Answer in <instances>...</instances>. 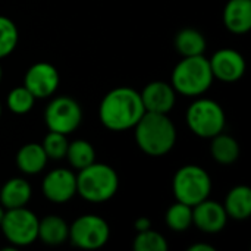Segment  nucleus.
I'll return each mask as SVG.
<instances>
[{
    "label": "nucleus",
    "instance_id": "nucleus-1",
    "mask_svg": "<svg viewBox=\"0 0 251 251\" xmlns=\"http://www.w3.org/2000/svg\"><path fill=\"white\" fill-rule=\"evenodd\" d=\"M146 109L138 91L129 87L110 90L101 100L99 116L110 131H126L137 125Z\"/></svg>",
    "mask_w": 251,
    "mask_h": 251
},
{
    "label": "nucleus",
    "instance_id": "nucleus-2",
    "mask_svg": "<svg viewBox=\"0 0 251 251\" xmlns=\"http://www.w3.org/2000/svg\"><path fill=\"white\" fill-rule=\"evenodd\" d=\"M134 128L138 147L149 156H163L175 146L176 129L165 113L144 112Z\"/></svg>",
    "mask_w": 251,
    "mask_h": 251
},
{
    "label": "nucleus",
    "instance_id": "nucleus-3",
    "mask_svg": "<svg viewBox=\"0 0 251 251\" xmlns=\"http://www.w3.org/2000/svg\"><path fill=\"white\" fill-rule=\"evenodd\" d=\"M119 188L115 169L106 163H91L76 175V194L91 203L110 200Z\"/></svg>",
    "mask_w": 251,
    "mask_h": 251
},
{
    "label": "nucleus",
    "instance_id": "nucleus-4",
    "mask_svg": "<svg viewBox=\"0 0 251 251\" xmlns=\"http://www.w3.org/2000/svg\"><path fill=\"white\" fill-rule=\"evenodd\" d=\"M213 82V74L203 54L184 57L172 72V87L176 93L187 97H199L204 94Z\"/></svg>",
    "mask_w": 251,
    "mask_h": 251
},
{
    "label": "nucleus",
    "instance_id": "nucleus-5",
    "mask_svg": "<svg viewBox=\"0 0 251 251\" xmlns=\"http://www.w3.org/2000/svg\"><path fill=\"white\" fill-rule=\"evenodd\" d=\"M172 187L176 201L194 207L209 199L212 191V179L203 168L197 165H187L176 171Z\"/></svg>",
    "mask_w": 251,
    "mask_h": 251
},
{
    "label": "nucleus",
    "instance_id": "nucleus-6",
    "mask_svg": "<svg viewBox=\"0 0 251 251\" xmlns=\"http://www.w3.org/2000/svg\"><path fill=\"white\" fill-rule=\"evenodd\" d=\"M188 128L200 138H213L225 128V112L216 101L210 99H199L193 101L185 115Z\"/></svg>",
    "mask_w": 251,
    "mask_h": 251
},
{
    "label": "nucleus",
    "instance_id": "nucleus-7",
    "mask_svg": "<svg viewBox=\"0 0 251 251\" xmlns=\"http://www.w3.org/2000/svg\"><path fill=\"white\" fill-rule=\"evenodd\" d=\"M0 228L13 247H25L38 240V218L25 206L7 209Z\"/></svg>",
    "mask_w": 251,
    "mask_h": 251
},
{
    "label": "nucleus",
    "instance_id": "nucleus-8",
    "mask_svg": "<svg viewBox=\"0 0 251 251\" xmlns=\"http://www.w3.org/2000/svg\"><path fill=\"white\" fill-rule=\"evenodd\" d=\"M110 237L107 222L97 215L79 216L69 226V240L74 246L84 250L101 249Z\"/></svg>",
    "mask_w": 251,
    "mask_h": 251
},
{
    "label": "nucleus",
    "instance_id": "nucleus-9",
    "mask_svg": "<svg viewBox=\"0 0 251 251\" xmlns=\"http://www.w3.org/2000/svg\"><path fill=\"white\" fill-rule=\"evenodd\" d=\"M44 121L49 131L66 135L79 126L82 121V110L72 97L60 96L53 99L46 107Z\"/></svg>",
    "mask_w": 251,
    "mask_h": 251
},
{
    "label": "nucleus",
    "instance_id": "nucleus-10",
    "mask_svg": "<svg viewBox=\"0 0 251 251\" xmlns=\"http://www.w3.org/2000/svg\"><path fill=\"white\" fill-rule=\"evenodd\" d=\"M24 87L35 99L50 97L59 87V72L51 63L37 62L26 71Z\"/></svg>",
    "mask_w": 251,
    "mask_h": 251
},
{
    "label": "nucleus",
    "instance_id": "nucleus-11",
    "mask_svg": "<svg viewBox=\"0 0 251 251\" xmlns=\"http://www.w3.org/2000/svg\"><path fill=\"white\" fill-rule=\"evenodd\" d=\"M43 194L53 203H66L76 194V175L69 169H54L43 181Z\"/></svg>",
    "mask_w": 251,
    "mask_h": 251
},
{
    "label": "nucleus",
    "instance_id": "nucleus-12",
    "mask_svg": "<svg viewBox=\"0 0 251 251\" xmlns=\"http://www.w3.org/2000/svg\"><path fill=\"white\" fill-rule=\"evenodd\" d=\"M213 78L224 82H235L246 72V60L234 49H221L209 60Z\"/></svg>",
    "mask_w": 251,
    "mask_h": 251
},
{
    "label": "nucleus",
    "instance_id": "nucleus-13",
    "mask_svg": "<svg viewBox=\"0 0 251 251\" xmlns=\"http://www.w3.org/2000/svg\"><path fill=\"white\" fill-rule=\"evenodd\" d=\"M228 221L224 204L213 200H203L193 207V224L203 232L216 234L221 232Z\"/></svg>",
    "mask_w": 251,
    "mask_h": 251
},
{
    "label": "nucleus",
    "instance_id": "nucleus-14",
    "mask_svg": "<svg viewBox=\"0 0 251 251\" xmlns=\"http://www.w3.org/2000/svg\"><path fill=\"white\" fill-rule=\"evenodd\" d=\"M175 93L176 91L171 84L163 81H153L144 87L140 96L146 112L168 115L175 104L176 100Z\"/></svg>",
    "mask_w": 251,
    "mask_h": 251
},
{
    "label": "nucleus",
    "instance_id": "nucleus-15",
    "mask_svg": "<svg viewBox=\"0 0 251 251\" xmlns=\"http://www.w3.org/2000/svg\"><path fill=\"white\" fill-rule=\"evenodd\" d=\"M224 24L234 34L251 29V0H229L224 9Z\"/></svg>",
    "mask_w": 251,
    "mask_h": 251
},
{
    "label": "nucleus",
    "instance_id": "nucleus-16",
    "mask_svg": "<svg viewBox=\"0 0 251 251\" xmlns=\"http://www.w3.org/2000/svg\"><path fill=\"white\" fill-rule=\"evenodd\" d=\"M32 194L31 185L24 178H12L0 188V204L7 209L24 207Z\"/></svg>",
    "mask_w": 251,
    "mask_h": 251
},
{
    "label": "nucleus",
    "instance_id": "nucleus-17",
    "mask_svg": "<svg viewBox=\"0 0 251 251\" xmlns=\"http://www.w3.org/2000/svg\"><path fill=\"white\" fill-rule=\"evenodd\" d=\"M47 154L41 144L37 143H28L19 149L16 153V165L21 172L26 175H35L40 174L46 165H47Z\"/></svg>",
    "mask_w": 251,
    "mask_h": 251
},
{
    "label": "nucleus",
    "instance_id": "nucleus-18",
    "mask_svg": "<svg viewBox=\"0 0 251 251\" xmlns=\"http://www.w3.org/2000/svg\"><path fill=\"white\" fill-rule=\"evenodd\" d=\"M38 240L47 246H60L69 240V226L60 216L47 215L38 221Z\"/></svg>",
    "mask_w": 251,
    "mask_h": 251
},
{
    "label": "nucleus",
    "instance_id": "nucleus-19",
    "mask_svg": "<svg viewBox=\"0 0 251 251\" xmlns=\"http://www.w3.org/2000/svg\"><path fill=\"white\" fill-rule=\"evenodd\" d=\"M225 212L235 221H246L251 215V188L238 185L232 188L225 199Z\"/></svg>",
    "mask_w": 251,
    "mask_h": 251
},
{
    "label": "nucleus",
    "instance_id": "nucleus-20",
    "mask_svg": "<svg viewBox=\"0 0 251 251\" xmlns=\"http://www.w3.org/2000/svg\"><path fill=\"white\" fill-rule=\"evenodd\" d=\"M175 47L184 57L200 56L206 50V38L194 28H184L175 37Z\"/></svg>",
    "mask_w": 251,
    "mask_h": 251
},
{
    "label": "nucleus",
    "instance_id": "nucleus-21",
    "mask_svg": "<svg viewBox=\"0 0 251 251\" xmlns=\"http://www.w3.org/2000/svg\"><path fill=\"white\" fill-rule=\"evenodd\" d=\"M212 157L221 165H231L240 156V146L238 143L226 134H218L212 138L210 146Z\"/></svg>",
    "mask_w": 251,
    "mask_h": 251
},
{
    "label": "nucleus",
    "instance_id": "nucleus-22",
    "mask_svg": "<svg viewBox=\"0 0 251 251\" xmlns=\"http://www.w3.org/2000/svg\"><path fill=\"white\" fill-rule=\"evenodd\" d=\"M71 166L75 169H84L88 165L94 163L96 159V151L93 149V146L85 141V140H75L72 143L68 144V150H66V156Z\"/></svg>",
    "mask_w": 251,
    "mask_h": 251
},
{
    "label": "nucleus",
    "instance_id": "nucleus-23",
    "mask_svg": "<svg viewBox=\"0 0 251 251\" xmlns=\"http://www.w3.org/2000/svg\"><path fill=\"white\" fill-rule=\"evenodd\" d=\"M165 221L166 225L175 232L187 231L193 225V207L181 201H176L168 209Z\"/></svg>",
    "mask_w": 251,
    "mask_h": 251
},
{
    "label": "nucleus",
    "instance_id": "nucleus-24",
    "mask_svg": "<svg viewBox=\"0 0 251 251\" xmlns=\"http://www.w3.org/2000/svg\"><path fill=\"white\" fill-rule=\"evenodd\" d=\"M7 107L12 113L15 115H25L28 113L34 103H35V97L22 85V87H16L13 88L9 94H7Z\"/></svg>",
    "mask_w": 251,
    "mask_h": 251
},
{
    "label": "nucleus",
    "instance_id": "nucleus-25",
    "mask_svg": "<svg viewBox=\"0 0 251 251\" xmlns=\"http://www.w3.org/2000/svg\"><path fill=\"white\" fill-rule=\"evenodd\" d=\"M18 28L15 22L0 15V59L9 56L18 44Z\"/></svg>",
    "mask_w": 251,
    "mask_h": 251
},
{
    "label": "nucleus",
    "instance_id": "nucleus-26",
    "mask_svg": "<svg viewBox=\"0 0 251 251\" xmlns=\"http://www.w3.org/2000/svg\"><path fill=\"white\" fill-rule=\"evenodd\" d=\"M132 247L135 251H166L168 243L162 234L147 229L137 234Z\"/></svg>",
    "mask_w": 251,
    "mask_h": 251
},
{
    "label": "nucleus",
    "instance_id": "nucleus-27",
    "mask_svg": "<svg viewBox=\"0 0 251 251\" xmlns=\"http://www.w3.org/2000/svg\"><path fill=\"white\" fill-rule=\"evenodd\" d=\"M68 140H66V135L65 134H60V132H54V131H50L44 141H43V149L47 154L49 159H53V160H60L66 156V150H68Z\"/></svg>",
    "mask_w": 251,
    "mask_h": 251
},
{
    "label": "nucleus",
    "instance_id": "nucleus-28",
    "mask_svg": "<svg viewBox=\"0 0 251 251\" xmlns=\"http://www.w3.org/2000/svg\"><path fill=\"white\" fill-rule=\"evenodd\" d=\"M134 226H135L137 232H141V231H147V229H150V228H151V222H150V219H149V218L141 216V218H138V219L135 221Z\"/></svg>",
    "mask_w": 251,
    "mask_h": 251
},
{
    "label": "nucleus",
    "instance_id": "nucleus-29",
    "mask_svg": "<svg viewBox=\"0 0 251 251\" xmlns=\"http://www.w3.org/2000/svg\"><path fill=\"white\" fill-rule=\"evenodd\" d=\"M188 251H216L215 247L206 244V243H197V244H193L188 247Z\"/></svg>",
    "mask_w": 251,
    "mask_h": 251
},
{
    "label": "nucleus",
    "instance_id": "nucleus-30",
    "mask_svg": "<svg viewBox=\"0 0 251 251\" xmlns=\"http://www.w3.org/2000/svg\"><path fill=\"white\" fill-rule=\"evenodd\" d=\"M4 212H6V209L0 204V224H1V221H3V216H4Z\"/></svg>",
    "mask_w": 251,
    "mask_h": 251
},
{
    "label": "nucleus",
    "instance_id": "nucleus-31",
    "mask_svg": "<svg viewBox=\"0 0 251 251\" xmlns=\"http://www.w3.org/2000/svg\"><path fill=\"white\" fill-rule=\"evenodd\" d=\"M1 75H3V71H1V65H0V81H1Z\"/></svg>",
    "mask_w": 251,
    "mask_h": 251
},
{
    "label": "nucleus",
    "instance_id": "nucleus-32",
    "mask_svg": "<svg viewBox=\"0 0 251 251\" xmlns=\"http://www.w3.org/2000/svg\"><path fill=\"white\" fill-rule=\"evenodd\" d=\"M0 116H1V104H0Z\"/></svg>",
    "mask_w": 251,
    "mask_h": 251
}]
</instances>
